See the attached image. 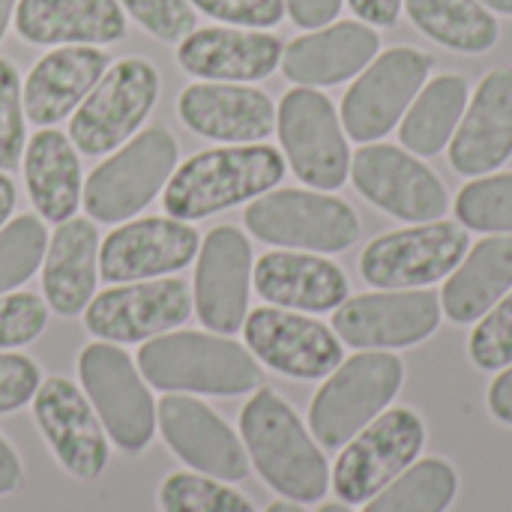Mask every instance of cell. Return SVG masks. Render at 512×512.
Masks as SVG:
<instances>
[{
	"label": "cell",
	"mask_w": 512,
	"mask_h": 512,
	"mask_svg": "<svg viewBox=\"0 0 512 512\" xmlns=\"http://www.w3.org/2000/svg\"><path fill=\"white\" fill-rule=\"evenodd\" d=\"M240 441L258 477L285 501L318 504L330 492V465L297 411L270 387H258L240 411Z\"/></svg>",
	"instance_id": "obj_1"
},
{
	"label": "cell",
	"mask_w": 512,
	"mask_h": 512,
	"mask_svg": "<svg viewBox=\"0 0 512 512\" xmlns=\"http://www.w3.org/2000/svg\"><path fill=\"white\" fill-rule=\"evenodd\" d=\"M144 381L162 393L243 396L261 387V363L240 342L219 333H162L138 348Z\"/></svg>",
	"instance_id": "obj_2"
},
{
	"label": "cell",
	"mask_w": 512,
	"mask_h": 512,
	"mask_svg": "<svg viewBox=\"0 0 512 512\" xmlns=\"http://www.w3.org/2000/svg\"><path fill=\"white\" fill-rule=\"evenodd\" d=\"M285 177V156L270 144H234L186 159L168 180L162 207L171 219L195 222L261 198Z\"/></svg>",
	"instance_id": "obj_3"
},
{
	"label": "cell",
	"mask_w": 512,
	"mask_h": 512,
	"mask_svg": "<svg viewBox=\"0 0 512 512\" xmlns=\"http://www.w3.org/2000/svg\"><path fill=\"white\" fill-rule=\"evenodd\" d=\"M405 384V363L390 351H360L342 360L309 405V432L324 450H342L381 417Z\"/></svg>",
	"instance_id": "obj_4"
},
{
	"label": "cell",
	"mask_w": 512,
	"mask_h": 512,
	"mask_svg": "<svg viewBox=\"0 0 512 512\" xmlns=\"http://www.w3.org/2000/svg\"><path fill=\"white\" fill-rule=\"evenodd\" d=\"M246 228L273 246L336 255L357 243L360 216L336 195L312 189H270L246 207Z\"/></svg>",
	"instance_id": "obj_5"
},
{
	"label": "cell",
	"mask_w": 512,
	"mask_h": 512,
	"mask_svg": "<svg viewBox=\"0 0 512 512\" xmlns=\"http://www.w3.org/2000/svg\"><path fill=\"white\" fill-rule=\"evenodd\" d=\"M78 378L105 435L129 456L144 453L156 435V402L135 360L111 342H93L78 354Z\"/></svg>",
	"instance_id": "obj_6"
},
{
	"label": "cell",
	"mask_w": 512,
	"mask_h": 512,
	"mask_svg": "<svg viewBox=\"0 0 512 512\" xmlns=\"http://www.w3.org/2000/svg\"><path fill=\"white\" fill-rule=\"evenodd\" d=\"M177 141L165 126L129 138L84 183L81 204L96 222H126L141 213L177 168Z\"/></svg>",
	"instance_id": "obj_7"
},
{
	"label": "cell",
	"mask_w": 512,
	"mask_h": 512,
	"mask_svg": "<svg viewBox=\"0 0 512 512\" xmlns=\"http://www.w3.org/2000/svg\"><path fill=\"white\" fill-rule=\"evenodd\" d=\"M435 57L414 45H393L354 78L342 99L345 135L357 144H375L390 135L423 84L432 78Z\"/></svg>",
	"instance_id": "obj_8"
},
{
	"label": "cell",
	"mask_w": 512,
	"mask_h": 512,
	"mask_svg": "<svg viewBox=\"0 0 512 512\" xmlns=\"http://www.w3.org/2000/svg\"><path fill=\"white\" fill-rule=\"evenodd\" d=\"M423 447V417L411 408H387L342 447L330 471V489L348 507L366 504L405 468H411L420 459Z\"/></svg>",
	"instance_id": "obj_9"
},
{
	"label": "cell",
	"mask_w": 512,
	"mask_h": 512,
	"mask_svg": "<svg viewBox=\"0 0 512 512\" xmlns=\"http://www.w3.org/2000/svg\"><path fill=\"white\" fill-rule=\"evenodd\" d=\"M159 99V72L144 57H126L105 69L96 87L72 111L69 141L87 156H102L129 141Z\"/></svg>",
	"instance_id": "obj_10"
},
{
	"label": "cell",
	"mask_w": 512,
	"mask_h": 512,
	"mask_svg": "<svg viewBox=\"0 0 512 512\" xmlns=\"http://www.w3.org/2000/svg\"><path fill=\"white\" fill-rule=\"evenodd\" d=\"M276 132L291 171L312 189L333 192L351 174L342 117L318 87H294L276 108Z\"/></svg>",
	"instance_id": "obj_11"
},
{
	"label": "cell",
	"mask_w": 512,
	"mask_h": 512,
	"mask_svg": "<svg viewBox=\"0 0 512 512\" xmlns=\"http://www.w3.org/2000/svg\"><path fill=\"white\" fill-rule=\"evenodd\" d=\"M471 249L468 228L459 222H417L375 237L360 255V276L372 288L405 291L447 279Z\"/></svg>",
	"instance_id": "obj_12"
},
{
	"label": "cell",
	"mask_w": 512,
	"mask_h": 512,
	"mask_svg": "<svg viewBox=\"0 0 512 512\" xmlns=\"http://www.w3.org/2000/svg\"><path fill=\"white\" fill-rule=\"evenodd\" d=\"M348 177L369 204L402 222H435L450 207L441 177L420 156L396 144H363L351 156Z\"/></svg>",
	"instance_id": "obj_13"
},
{
	"label": "cell",
	"mask_w": 512,
	"mask_h": 512,
	"mask_svg": "<svg viewBox=\"0 0 512 512\" xmlns=\"http://www.w3.org/2000/svg\"><path fill=\"white\" fill-rule=\"evenodd\" d=\"M441 315V297L429 288L360 294L336 309L333 333L357 351H399L435 336Z\"/></svg>",
	"instance_id": "obj_14"
},
{
	"label": "cell",
	"mask_w": 512,
	"mask_h": 512,
	"mask_svg": "<svg viewBox=\"0 0 512 512\" xmlns=\"http://www.w3.org/2000/svg\"><path fill=\"white\" fill-rule=\"evenodd\" d=\"M192 312L189 285L183 279H144L108 288L84 309V327L111 345L150 342L180 327Z\"/></svg>",
	"instance_id": "obj_15"
},
{
	"label": "cell",
	"mask_w": 512,
	"mask_h": 512,
	"mask_svg": "<svg viewBox=\"0 0 512 512\" xmlns=\"http://www.w3.org/2000/svg\"><path fill=\"white\" fill-rule=\"evenodd\" d=\"M243 339L258 363L294 381H321L345 360L342 339L330 327L279 306L249 312Z\"/></svg>",
	"instance_id": "obj_16"
},
{
	"label": "cell",
	"mask_w": 512,
	"mask_h": 512,
	"mask_svg": "<svg viewBox=\"0 0 512 512\" xmlns=\"http://www.w3.org/2000/svg\"><path fill=\"white\" fill-rule=\"evenodd\" d=\"M156 426L168 450L195 474L240 483L249 477V453L237 432L201 399L165 393L156 405Z\"/></svg>",
	"instance_id": "obj_17"
},
{
	"label": "cell",
	"mask_w": 512,
	"mask_h": 512,
	"mask_svg": "<svg viewBox=\"0 0 512 512\" xmlns=\"http://www.w3.org/2000/svg\"><path fill=\"white\" fill-rule=\"evenodd\" d=\"M33 420L69 477H102L108 468V435L84 390L60 375L45 378L33 396Z\"/></svg>",
	"instance_id": "obj_18"
},
{
	"label": "cell",
	"mask_w": 512,
	"mask_h": 512,
	"mask_svg": "<svg viewBox=\"0 0 512 512\" xmlns=\"http://www.w3.org/2000/svg\"><path fill=\"white\" fill-rule=\"evenodd\" d=\"M252 285V246L243 231L222 225L213 228L198 249L195 270V315L219 336L243 330L249 315Z\"/></svg>",
	"instance_id": "obj_19"
},
{
	"label": "cell",
	"mask_w": 512,
	"mask_h": 512,
	"mask_svg": "<svg viewBox=\"0 0 512 512\" xmlns=\"http://www.w3.org/2000/svg\"><path fill=\"white\" fill-rule=\"evenodd\" d=\"M201 249V237L180 219L147 216L114 228L99 243V276L111 285L144 282L183 270Z\"/></svg>",
	"instance_id": "obj_20"
},
{
	"label": "cell",
	"mask_w": 512,
	"mask_h": 512,
	"mask_svg": "<svg viewBox=\"0 0 512 512\" xmlns=\"http://www.w3.org/2000/svg\"><path fill=\"white\" fill-rule=\"evenodd\" d=\"M450 165L465 177L495 174L512 156V66H498L474 87L450 141Z\"/></svg>",
	"instance_id": "obj_21"
},
{
	"label": "cell",
	"mask_w": 512,
	"mask_h": 512,
	"mask_svg": "<svg viewBox=\"0 0 512 512\" xmlns=\"http://www.w3.org/2000/svg\"><path fill=\"white\" fill-rule=\"evenodd\" d=\"M180 120L201 138L225 144H258L276 129L273 99L246 84L201 81L180 93Z\"/></svg>",
	"instance_id": "obj_22"
},
{
	"label": "cell",
	"mask_w": 512,
	"mask_h": 512,
	"mask_svg": "<svg viewBox=\"0 0 512 512\" xmlns=\"http://www.w3.org/2000/svg\"><path fill=\"white\" fill-rule=\"evenodd\" d=\"M381 51V36L366 21H333L291 39L282 51V75L297 87H333L357 78Z\"/></svg>",
	"instance_id": "obj_23"
},
{
	"label": "cell",
	"mask_w": 512,
	"mask_h": 512,
	"mask_svg": "<svg viewBox=\"0 0 512 512\" xmlns=\"http://www.w3.org/2000/svg\"><path fill=\"white\" fill-rule=\"evenodd\" d=\"M282 39L267 30L204 27L180 39V66L204 81L249 84L273 75L282 63Z\"/></svg>",
	"instance_id": "obj_24"
},
{
	"label": "cell",
	"mask_w": 512,
	"mask_h": 512,
	"mask_svg": "<svg viewBox=\"0 0 512 512\" xmlns=\"http://www.w3.org/2000/svg\"><path fill=\"white\" fill-rule=\"evenodd\" d=\"M255 291L291 312H336L351 288L339 264L315 252H267L252 267Z\"/></svg>",
	"instance_id": "obj_25"
},
{
	"label": "cell",
	"mask_w": 512,
	"mask_h": 512,
	"mask_svg": "<svg viewBox=\"0 0 512 512\" xmlns=\"http://www.w3.org/2000/svg\"><path fill=\"white\" fill-rule=\"evenodd\" d=\"M108 69L99 45H63L36 60L24 81V114L36 126H54L69 117Z\"/></svg>",
	"instance_id": "obj_26"
},
{
	"label": "cell",
	"mask_w": 512,
	"mask_h": 512,
	"mask_svg": "<svg viewBox=\"0 0 512 512\" xmlns=\"http://www.w3.org/2000/svg\"><path fill=\"white\" fill-rule=\"evenodd\" d=\"M12 18L33 45H111L126 33L117 0H18Z\"/></svg>",
	"instance_id": "obj_27"
},
{
	"label": "cell",
	"mask_w": 512,
	"mask_h": 512,
	"mask_svg": "<svg viewBox=\"0 0 512 512\" xmlns=\"http://www.w3.org/2000/svg\"><path fill=\"white\" fill-rule=\"evenodd\" d=\"M512 288V237L486 234L471 243L459 267L447 276L441 312L453 324H477Z\"/></svg>",
	"instance_id": "obj_28"
},
{
	"label": "cell",
	"mask_w": 512,
	"mask_h": 512,
	"mask_svg": "<svg viewBox=\"0 0 512 512\" xmlns=\"http://www.w3.org/2000/svg\"><path fill=\"white\" fill-rule=\"evenodd\" d=\"M99 234L90 219H66L57 225L42 258V291L48 306L72 318L84 312L96 291V255Z\"/></svg>",
	"instance_id": "obj_29"
},
{
	"label": "cell",
	"mask_w": 512,
	"mask_h": 512,
	"mask_svg": "<svg viewBox=\"0 0 512 512\" xmlns=\"http://www.w3.org/2000/svg\"><path fill=\"white\" fill-rule=\"evenodd\" d=\"M24 180L36 213L48 222H66L81 204V162L69 135L45 126L24 150Z\"/></svg>",
	"instance_id": "obj_30"
},
{
	"label": "cell",
	"mask_w": 512,
	"mask_h": 512,
	"mask_svg": "<svg viewBox=\"0 0 512 512\" xmlns=\"http://www.w3.org/2000/svg\"><path fill=\"white\" fill-rule=\"evenodd\" d=\"M471 99V84L459 72L435 75L423 84L399 123V141L408 153L426 159L450 147Z\"/></svg>",
	"instance_id": "obj_31"
},
{
	"label": "cell",
	"mask_w": 512,
	"mask_h": 512,
	"mask_svg": "<svg viewBox=\"0 0 512 512\" xmlns=\"http://www.w3.org/2000/svg\"><path fill=\"white\" fill-rule=\"evenodd\" d=\"M411 24L432 42L459 54H486L501 39V24L480 0H402Z\"/></svg>",
	"instance_id": "obj_32"
},
{
	"label": "cell",
	"mask_w": 512,
	"mask_h": 512,
	"mask_svg": "<svg viewBox=\"0 0 512 512\" xmlns=\"http://www.w3.org/2000/svg\"><path fill=\"white\" fill-rule=\"evenodd\" d=\"M459 495V474L447 459H417L387 483L363 512H447Z\"/></svg>",
	"instance_id": "obj_33"
},
{
	"label": "cell",
	"mask_w": 512,
	"mask_h": 512,
	"mask_svg": "<svg viewBox=\"0 0 512 512\" xmlns=\"http://www.w3.org/2000/svg\"><path fill=\"white\" fill-rule=\"evenodd\" d=\"M456 222L480 234H510L512 237V171L483 174L465 183L453 204Z\"/></svg>",
	"instance_id": "obj_34"
},
{
	"label": "cell",
	"mask_w": 512,
	"mask_h": 512,
	"mask_svg": "<svg viewBox=\"0 0 512 512\" xmlns=\"http://www.w3.org/2000/svg\"><path fill=\"white\" fill-rule=\"evenodd\" d=\"M162 512H258L246 495L231 489L225 480H213L195 471H174L159 486Z\"/></svg>",
	"instance_id": "obj_35"
},
{
	"label": "cell",
	"mask_w": 512,
	"mask_h": 512,
	"mask_svg": "<svg viewBox=\"0 0 512 512\" xmlns=\"http://www.w3.org/2000/svg\"><path fill=\"white\" fill-rule=\"evenodd\" d=\"M48 249V237H45V225L24 213L12 222H6L0 228V294L24 285L45 258Z\"/></svg>",
	"instance_id": "obj_36"
},
{
	"label": "cell",
	"mask_w": 512,
	"mask_h": 512,
	"mask_svg": "<svg viewBox=\"0 0 512 512\" xmlns=\"http://www.w3.org/2000/svg\"><path fill=\"white\" fill-rule=\"evenodd\" d=\"M468 357L483 372H501L512 363V288L477 321Z\"/></svg>",
	"instance_id": "obj_37"
},
{
	"label": "cell",
	"mask_w": 512,
	"mask_h": 512,
	"mask_svg": "<svg viewBox=\"0 0 512 512\" xmlns=\"http://www.w3.org/2000/svg\"><path fill=\"white\" fill-rule=\"evenodd\" d=\"M24 156V99L18 69L0 57V171L18 168Z\"/></svg>",
	"instance_id": "obj_38"
},
{
	"label": "cell",
	"mask_w": 512,
	"mask_h": 512,
	"mask_svg": "<svg viewBox=\"0 0 512 512\" xmlns=\"http://www.w3.org/2000/svg\"><path fill=\"white\" fill-rule=\"evenodd\" d=\"M147 33L162 42H180L195 30V6L189 0H117Z\"/></svg>",
	"instance_id": "obj_39"
},
{
	"label": "cell",
	"mask_w": 512,
	"mask_h": 512,
	"mask_svg": "<svg viewBox=\"0 0 512 512\" xmlns=\"http://www.w3.org/2000/svg\"><path fill=\"white\" fill-rule=\"evenodd\" d=\"M48 324V306L36 294L0 297V351L24 348L42 336Z\"/></svg>",
	"instance_id": "obj_40"
},
{
	"label": "cell",
	"mask_w": 512,
	"mask_h": 512,
	"mask_svg": "<svg viewBox=\"0 0 512 512\" xmlns=\"http://www.w3.org/2000/svg\"><path fill=\"white\" fill-rule=\"evenodd\" d=\"M189 3L216 21L249 27V30H267L285 18V0H189Z\"/></svg>",
	"instance_id": "obj_41"
},
{
	"label": "cell",
	"mask_w": 512,
	"mask_h": 512,
	"mask_svg": "<svg viewBox=\"0 0 512 512\" xmlns=\"http://www.w3.org/2000/svg\"><path fill=\"white\" fill-rule=\"evenodd\" d=\"M42 384L39 366L12 351H0V414H15L27 402H33Z\"/></svg>",
	"instance_id": "obj_42"
},
{
	"label": "cell",
	"mask_w": 512,
	"mask_h": 512,
	"mask_svg": "<svg viewBox=\"0 0 512 512\" xmlns=\"http://www.w3.org/2000/svg\"><path fill=\"white\" fill-rule=\"evenodd\" d=\"M345 0H285V12L291 21L303 30H318L324 24H333L342 12Z\"/></svg>",
	"instance_id": "obj_43"
},
{
	"label": "cell",
	"mask_w": 512,
	"mask_h": 512,
	"mask_svg": "<svg viewBox=\"0 0 512 512\" xmlns=\"http://www.w3.org/2000/svg\"><path fill=\"white\" fill-rule=\"evenodd\" d=\"M357 21H366L372 27H396L402 15V0H348Z\"/></svg>",
	"instance_id": "obj_44"
},
{
	"label": "cell",
	"mask_w": 512,
	"mask_h": 512,
	"mask_svg": "<svg viewBox=\"0 0 512 512\" xmlns=\"http://www.w3.org/2000/svg\"><path fill=\"white\" fill-rule=\"evenodd\" d=\"M486 402H489V411L498 423L512 426V363L507 369H501V375L492 381Z\"/></svg>",
	"instance_id": "obj_45"
},
{
	"label": "cell",
	"mask_w": 512,
	"mask_h": 512,
	"mask_svg": "<svg viewBox=\"0 0 512 512\" xmlns=\"http://www.w3.org/2000/svg\"><path fill=\"white\" fill-rule=\"evenodd\" d=\"M24 480V471H21V462L15 456V450L0 438V498L3 495H12Z\"/></svg>",
	"instance_id": "obj_46"
},
{
	"label": "cell",
	"mask_w": 512,
	"mask_h": 512,
	"mask_svg": "<svg viewBox=\"0 0 512 512\" xmlns=\"http://www.w3.org/2000/svg\"><path fill=\"white\" fill-rule=\"evenodd\" d=\"M12 210H15V183L6 174H0V228L6 225Z\"/></svg>",
	"instance_id": "obj_47"
},
{
	"label": "cell",
	"mask_w": 512,
	"mask_h": 512,
	"mask_svg": "<svg viewBox=\"0 0 512 512\" xmlns=\"http://www.w3.org/2000/svg\"><path fill=\"white\" fill-rule=\"evenodd\" d=\"M15 6H18V0H0V39L9 27V18L15 15Z\"/></svg>",
	"instance_id": "obj_48"
},
{
	"label": "cell",
	"mask_w": 512,
	"mask_h": 512,
	"mask_svg": "<svg viewBox=\"0 0 512 512\" xmlns=\"http://www.w3.org/2000/svg\"><path fill=\"white\" fill-rule=\"evenodd\" d=\"M486 9H492L495 15H512V0H480Z\"/></svg>",
	"instance_id": "obj_49"
},
{
	"label": "cell",
	"mask_w": 512,
	"mask_h": 512,
	"mask_svg": "<svg viewBox=\"0 0 512 512\" xmlns=\"http://www.w3.org/2000/svg\"><path fill=\"white\" fill-rule=\"evenodd\" d=\"M264 512H306V510H303V504H294V501H285V498H282V501L270 504Z\"/></svg>",
	"instance_id": "obj_50"
},
{
	"label": "cell",
	"mask_w": 512,
	"mask_h": 512,
	"mask_svg": "<svg viewBox=\"0 0 512 512\" xmlns=\"http://www.w3.org/2000/svg\"><path fill=\"white\" fill-rule=\"evenodd\" d=\"M318 512H354V510H351L348 504H342V501H339V504H324Z\"/></svg>",
	"instance_id": "obj_51"
}]
</instances>
